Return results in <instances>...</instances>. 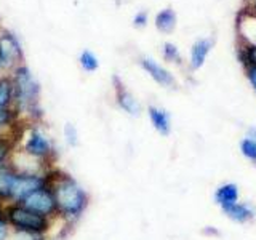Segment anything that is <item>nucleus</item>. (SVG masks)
I'll return each mask as SVG.
<instances>
[{"label":"nucleus","mask_w":256,"mask_h":240,"mask_svg":"<svg viewBox=\"0 0 256 240\" xmlns=\"http://www.w3.org/2000/svg\"><path fill=\"white\" fill-rule=\"evenodd\" d=\"M52 189L58 205V218L66 224H74L84 216L90 205V194L74 176L54 168Z\"/></svg>","instance_id":"f257e3e1"},{"label":"nucleus","mask_w":256,"mask_h":240,"mask_svg":"<svg viewBox=\"0 0 256 240\" xmlns=\"http://www.w3.org/2000/svg\"><path fill=\"white\" fill-rule=\"evenodd\" d=\"M13 82L14 94V109L20 112L24 122L28 124H42L44 109L40 106V86L38 80L34 77L26 64H20L10 74Z\"/></svg>","instance_id":"f03ea898"},{"label":"nucleus","mask_w":256,"mask_h":240,"mask_svg":"<svg viewBox=\"0 0 256 240\" xmlns=\"http://www.w3.org/2000/svg\"><path fill=\"white\" fill-rule=\"evenodd\" d=\"M21 148L20 150L29 158L36 160V162L45 165L46 168H53L58 150H56V142L52 140L42 124H28L24 125L21 136Z\"/></svg>","instance_id":"7ed1b4c3"},{"label":"nucleus","mask_w":256,"mask_h":240,"mask_svg":"<svg viewBox=\"0 0 256 240\" xmlns=\"http://www.w3.org/2000/svg\"><path fill=\"white\" fill-rule=\"evenodd\" d=\"M4 212L13 232H28V234L46 236L54 224L53 220L45 218V216L29 210L22 204H6Z\"/></svg>","instance_id":"20e7f679"},{"label":"nucleus","mask_w":256,"mask_h":240,"mask_svg":"<svg viewBox=\"0 0 256 240\" xmlns=\"http://www.w3.org/2000/svg\"><path fill=\"white\" fill-rule=\"evenodd\" d=\"M24 53L18 37L10 30L0 32V76H10L16 66L22 64Z\"/></svg>","instance_id":"39448f33"},{"label":"nucleus","mask_w":256,"mask_h":240,"mask_svg":"<svg viewBox=\"0 0 256 240\" xmlns=\"http://www.w3.org/2000/svg\"><path fill=\"white\" fill-rule=\"evenodd\" d=\"M22 205L28 206L29 210L36 212L38 214L50 218L53 221L60 220L58 218V205H56V198L52 189V182L46 186L37 189L36 192H32L29 197L22 200Z\"/></svg>","instance_id":"423d86ee"},{"label":"nucleus","mask_w":256,"mask_h":240,"mask_svg":"<svg viewBox=\"0 0 256 240\" xmlns=\"http://www.w3.org/2000/svg\"><path fill=\"white\" fill-rule=\"evenodd\" d=\"M112 84H114V90H116V102L117 106L122 109L124 112H126L128 116L132 117H140L142 112V106L141 102L136 100V96L128 92L124 82L120 80L118 76L112 77Z\"/></svg>","instance_id":"0eeeda50"},{"label":"nucleus","mask_w":256,"mask_h":240,"mask_svg":"<svg viewBox=\"0 0 256 240\" xmlns=\"http://www.w3.org/2000/svg\"><path fill=\"white\" fill-rule=\"evenodd\" d=\"M140 66L160 86H164V88H174L176 86L174 76L168 69H165L162 64H158L156 60L149 58V56H142V58L140 60Z\"/></svg>","instance_id":"6e6552de"},{"label":"nucleus","mask_w":256,"mask_h":240,"mask_svg":"<svg viewBox=\"0 0 256 240\" xmlns=\"http://www.w3.org/2000/svg\"><path fill=\"white\" fill-rule=\"evenodd\" d=\"M221 212L226 214V218L237 224H248L256 218V206L252 202H240L238 200L234 205L222 208Z\"/></svg>","instance_id":"1a4fd4ad"},{"label":"nucleus","mask_w":256,"mask_h":240,"mask_svg":"<svg viewBox=\"0 0 256 240\" xmlns=\"http://www.w3.org/2000/svg\"><path fill=\"white\" fill-rule=\"evenodd\" d=\"M148 116L154 130L158 134L168 136L172 133V116L166 109L156 106V104H150V106H148Z\"/></svg>","instance_id":"9d476101"},{"label":"nucleus","mask_w":256,"mask_h":240,"mask_svg":"<svg viewBox=\"0 0 256 240\" xmlns=\"http://www.w3.org/2000/svg\"><path fill=\"white\" fill-rule=\"evenodd\" d=\"M240 200V189L236 182H222L214 189L213 202L218 205L221 210L229 205H234Z\"/></svg>","instance_id":"9b49d317"},{"label":"nucleus","mask_w":256,"mask_h":240,"mask_svg":"<svg viewBox=\"0 0 256 240\" xmlns=\"http://www.w3.org/2000/svg\"><path fill=\"white\" fill-rule=\"evenodd\" d=\"M213 48L212 38H197L190 46V58H189V68L192 70H198L206 61V56Z\"/></svg>","instance_id":"f8f14e48"},{"label":"nucleus","mask_w":256,"mask_h":240,"mask_svg":"<svg viewBox=\"0 0 256 240\" xmlns=\"http://www.w3.org/2000/svg\"><path fill=\"white\" fill-rule=\"evenodd\" d=\"M16 173H18V170H16L12 164L0 166V200H2L5 205L10 204L12 189H13Z\"/></svg>","instance_id":"ddd939ff"},{"label":"nucleus","mask_w":256,"mask_h":240,"mask_svg":"<svg viewBox=\"0 0 256 240\" xmlns=\"http://www.w3.org/2000/svg\"><path fill=\"white\" fill-rule=\"evenodd\" d=\"M176 13L173 8H165V10L158 12L156 14V28L158 32H162V34H170V32L174 30L176 28Z\"/></svg>","instance_id":"4468645a"},{"label":"nucleus","mask_w":256,"mask_h":240,"mask_svg":"<svg viewBox=\"0 0 256 240\" xmlns=\"http://www.w3.org/2000/svg\"><path fill=\"white\" fill-rule=\"evenodd\" d=\"M14 108V94H13V82L10 76L0 77V110Z\"/></svg>","instance_id":"2eb2a0df"},{"label":"nucleus","mask_w":256,"mask_h":240,"mask_svg":"<svg viewBox=\"0 0 256 240\" xmlns=\"http://www.w3.org/2000/svg\"><path fill=\"white\" fill-rule=\"evenodd\" d=\"M237 60L244 66V69L248 68V66H256V45L238 44V46H237Z\"/></svg>","instance_id":"dca6fc26"},{"label":"nucleus","mask_w":256,"mask_h":240,"mask_svg":"<svg viewBox=\"0 0 256 240\" xmlns=\"http://www.w3.org/2000/svg\"><path fill=\"white\" fill-rule=\"evenodd\" d=\"M78 64L85 72H94L100 68V60L93 52L90 50H84L78 54Z\"/></svg>","instance_id":"f3484780"},{"label":"nucleus","mask_w":256,"mask_h":240,"mask_svg":"<svg viewBox=\"0 0 256 240\" xmlns=\"http://www.w3.org/2000/svg\"><path fill=\"white\" fill-rule=\"evenodd\" d=\"M238 149H240V154L246 160H250L252 164L256 165V140L254 138H250V136L242 138V141L238 142Z\"/></svg>","instance_id":"a211bd4d"},{"label":"nucleus","mask_w":256,"mask_h":240,"mask_svg":"<svg viewBox=\"0 0 256 240\" xmlns=\"http://www.w3.org/2000/svg\"><path fill=\"white\" fill-rule=\"evenodd\" d=\"M62 138H64V142H66L69 148H77L78 141H80L77 126L74 124H70V122L64 124V126H62Z\"/></svg>","instance_id":"6ab92c4d"},{"label":"nucleus","mask_w":256,"mask_h":240,"mask_svg":"<svg viewBox=\"0 0 256 240\" xmlns=\"http://www.w3.org/2000/svg\"><path fill=\"white\" fill-rule=\"evenodd\" d=\"M162 56H164V60L168 61V62H174V64H178V66H181V64H182V56H181V53L178 50V46H176L174 44H172V42H165L164 44Z\"/></svg>","instance_id":"aec40b11"},{"label":"nucleus","mask_w":256,"mask_h":240,"mask_svg":"<svg viewBox=\"0 0 256 240\" xmlns=\"http://www.w3.org/2000/svg\"><path fill=\"white\" fill-rule=\"evenodd\" d=\"M12 236H13V229L4 212L0 213V240H12Z\"/></svg>","instance_id":"412c9836"},{"label":"nucleus","mask_w":256,"mask_h":240,"mask_svg":"<svg viewBox=\"0 0 256 240\" xmlns=\"http://www.w3.org/2000/svg\"><path fill=\"white\" fill-rule=\"evenodd\" d=\"M12 240H48L44 234H28V232H13Z\"/></svg>","instance_id":"4be33fe9"},{"label":"nucleus","mask_w":256,"mask_h":240,"mask_svg":"<svg viewBox=\"0 0 256 240\" xmlns=\"http://www.w3.org/2000/svg\"><path fill=\"white\" fill-rule=\"evenodd\" d=\"M148 20H149L148 12H138L133 18V26L134 28H146Z\"/></svg>","instance_id":"5701e85b"},{"label":"nucleus","mask_w":256,"mask_h":240,"mask_svg":"<svg viewBox=\"0 0 256 240\" xmlns=\"http://www.w3.org/2000/svg\"><path fill=\"white\" fill-rule=\"evenodd\" d=\"M245 76L248 78V82H250L253 92L256 93V66H248V68H245Z\"/></svg>","instance_id":"b1692460"},{"label":"nucleus","mask_w":256,"mask_h":240,"mask_svg":"<svg viewBox=\"0 0 256 240\" xmlns=\"http://www.w3.org/2000/svg\"><path fill=\"white\" fill-rule=\"evenodd\" d=\"M246 136H250V138H254V140H256V126H252V128H248V132H246Z\"/></svg>","instance_id":"393cba45"},{"label":"nucleus","mask_w":256,"mask_h":240,"mask_svg":"<svg viewBox=\"0 0 256 240\" xmlns=\"http://www.w3.org/2000/svg\"><path fill=\"white\" fill-rule=\"evenodd\" d=\"M204 232H205V234H214V236H220V232L216 230V229H213V230H212V229L205 228V229H204Z\"/></svg>","instance_id":"a878e982"},{"label":"nucleus","mask_w":256,"mask_h":240,"mask_svg":"<svg viewBox=\"0 0 256 240\" xmlns=\"http://www.w3.org/2000/svg\"><path fill=\"white\" fill-rule=\"evenodd\" d=\"M4 210H5V204L0 200V213H4Z\"/></svg>","instance_id":"bb28decb"},{"label":"nucleus","mask_w":256,"mask_h":240,"mask_svg":"<svg viewBox=\"0 0 256 240\" xmlns=\"http://www.w3.org/2000/svg\"><path fill=\"white\" fill-rule=\"evenodd\" d=\"M0 77H2V76H0Z\"/></svg>","instance_id":"cd10ccee"}]
</instances>
